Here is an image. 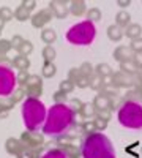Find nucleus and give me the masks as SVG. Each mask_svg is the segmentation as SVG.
Wrapping results in <instances>:
<instances>
[{"label":"nucleus","instance_id":"nucleus-1","mask_svg":"<svg viewBox=\"0 0 142 158\" xmlns=\"http://www.w3.org/2000/svg\"><path fill=\"white\" fill-rule=\"evenodd\" d=\"M74 125V112L67 104H54L47 114L43 133L47 136H65Z\"/></svg>","mask_w":142,"mask_h":158},{"label":"nucleus","instance_id":"nucleus-2","mask_svg":"<svg viewBox=\"0 0 142 158\" xmlns=\"http://www.w3.org/2000/svg\"><path fill=\"white\" fill-rule=\"evenodd\" d=\"M81 153L84 158H115L112 142L101 133L88 135L82 142Z\"/></svg>","mask_w":142,"mask_h":158},{"label":"nucleus","instance_id":"nucleus-3","mask_svg":"<svg viewBox=\"0 0 142 158\" xmlns=\"http://www.w3.org/2000/svg\"><path fill=\"white\" fill-rule=\"evenodd\" d=\"M24 125L29 131H36L46 120V108L38 98H27L22 104Z\"/></svg>","mask_w":142,"mask_h":158},{"label":"nucleus","instance_id":"nucleus-4","mask_svg":"<svg viewBox=\"0 0 142 158\" xmlns=\"http://www.w3.org/2000/svg\"><path fill=\"white\" fill-rule=\"evenodd\" d=\"M117 118L128 130H142V103L126 100L119 109Z\"/></svg>","mask_w":142,"mask_h":158},{"label":"nucleus","instance_id":"nucleus-5","mask_svg":"<svg viewBox=\"0 0 142 158\" xmlns=\"http://www.w3.org/2000/svg\"><path fill=\"white\" fill-rule=\"evenodd\" d=\"M95 35H96L95 25L88 21H84V22L73 25L68 30L67 40L71 44H76V46H88V44L93 43Z\"/></svg>","mask_w":142,"mask_h":158},{"label":"nucleus","instance_id":"nucleus-6","mask_svg":"<svg viewBox=\"0 0 142 158\" xmlns=\"http://www.w3.org/2000/svg\"><path fill=\"white\" fill-rule=\"evenodd\" d=\"M16 85H18V79L14 71L10 67L0 65V97L8 98L16 90Z\"/></svg>","mask_w":142,"mask_h":158},{"label":"nucleus","instance_id":"nucleus-7","mask_svg":"<svg viewBox=\"0 0 142 158\" xmlns=\"http://www.w3.org/2000/svg\"><path fill=\"white\" fill-rule=\"evenodd\" d=\"M52 16H54V13L51 11V8H44V10H41V11H38L36 15L32 16L33 27H36V29L44 27V25H46L51 19H52Z\"/></svg>","mask_w":142,"mask_h":158},{"label":"nucleus","instance_id":"nucleus-8","mask_svg":"<svg viewBox=\"0 0 142 158\" xmlns=\"http://www.w3.org/2000/svg\"><path fill=\"white\" fill-rule=\"evenodd\" d=\"M112 85L115 89H122V87H126L128 89V87H133L134 85V79H133V76H128V74L119 71V73H114L112 74Z\"/></svg>","mask_w":142,"mask_h":158},{"label":"nucleus","instance_id":"nucleus-9","mask_svg":"<svg viewBox=\"0 0 142 158\" xmlns=\"http://www.w3.org/2000/svg\"><path fill=\"white\" fill-rule=\"evenodd\" d=\"M25 146L21 142V141H18V139H8L6 141V152L10 153V155H14V156H24V153H25Z\"/></svg>","mask_w":142,"mask_h":158},{"label":"nucleus","instance_id":"nucleus-10","mask_svg":"<svg viewBox=\"0 0 142 158\" xmlns=\"http://www.w3.org/2000/svg\"><path fill=\"white\" fill-rule=\"evenodd\" d=\"M49 8L54 13V16L59 18V19H65L70 13V6H68L67 2H51Z\"/></svg>","mask_w":142,"mask_h":158},{"label":"nucleus","instance_id":"nucleus-11","mask_svg":"<svg viewBox=\"0 0 142 158\" xmlns=\"http://www.w3.org/2000/svg\"><path fill=\"white\" fill-rule=\"evenodd\" d=\"M21 142L25 146V149L27 147H36L38 144H43V136L35 133V131H27V133L22 135Z\"/></svg>","mask_w":142,"mask_h":158},{"label":"nucleus","instance_id":"nucleus-12","mask_svg":"<svg viewBox=\"0 0 142 158\" xmlns=\"http://www.w3.org/2000/svg\"><path fill=\"white\" fill-rule=\"evenodd\" d=\"M93 106H95V109L96 111H101V109H112V104H114V100L111 98V97H108V95H104V94H99L95 97V100H93Z\"/></svg>","mask_w":142,"mask_h":158},{"label":"nucleus","instance_id":"nucleus-13","mask_svg":"<svg viewBox=\"0 0 142 158\" xmlns=\"http://www.w3.org/2000/svg\"><path fill=\"white\" fill-rule=\"evenodd\" d=\"M133 51L130 49V46H119L117 49L114 51V59L117 60L119 63H123V62H128L133 59Z\"/></svg>","mask_w":142,"mask_h":158},{"label":"nucleus","instance_id":"nucleus-14","mask_svg":"<svg viewBox=\"0 0 142 158\" xmlns=\"http://www.w3.org/2000/svg\"><path fill=\"white\" fill-rule=\"evenodd\" d=\"M70 13L76 18H81L87 13V3L82 2V0H74V2L70 3Z\"/></svg>","mask_w":142,"mask_h":158},{"label":"nucleus","instance_id":"nucleus-15","mask_svg":"<svg viewBox=\"0 0 142 158\" xmlns=\"http://www.w3.org/2000/svg\"><path fill=\"white\" fill-rule=\"evenodd\" d=\"M123 36H125V32H123V29L119 27V25L112 24V25H109V27H108V38L111 40V41L119 43Z\"/></svg>","mask_w":142,"mask_h":158},{"label":"nucleus","instance_id":"nucleus-16","mask_svg":"<svg viewBox=\"0 0 142 158\" xmlns=\"http://www.w3.org/2000/svg\"><path fill=\"white\" fill-rule=\"evenodd\" d=\"M131 24V16H130V13L128 11H119L117 13V16H115V25H119L120 29H126L128 25Z\"/></svg>","mask_w":142,"mask_h":158},{"label":"nucleus","instance_id":"nucleus-17","mask_svg":"<svg viewBox=\"0 0 142 158\" xmlns=\"http://www.w3.org/2000/svg\"><path fill=\"white\" fill-rule=\"evenodd\" d=\"M125 35L128 36L133 41V40H137V38H142V27L140 24H130L128 27L125 29Z\"/></svg>","mask_w":142,"mask_h":158},{"label":"nucleus","instance_id":"nucleus-18","mask_svg":"<svg viewBox=\"0 0 142 158\" xmlns=\"http://www.w3.org/2000/svg\"><path fill=\"white\" fill-rule=\"evenodd\" d=\"M13 67L19 71H27V68L30 67V60L25 56H18L13 59Z\"/></svg>","mask_w":142,"mask_h":158},{"label":"nucleus","instance_id":"nucleus-19","mask_svg":"<svg viewBox=\"0 0 142 158\" xmlns=\"http://www.w3.org/2000/svg\"><path fill=\"white\" fill-rule=\"evenodd\" d=\"M60 150L67 155V158H79V155H81V152L77 150V147L73 146V144H63L60 147Z\"/></svg>","mask_w":142,"mask_h":158},{"label":"nucleus","instance_id":"nucleus-20","mask_svg":"<svg viewBox=\"0 0 142 158\" xmlns=\"http://www.w3.org/2000/svg\"><path fill=\"white\" fill-rule=\"evenodd\" d=\"M95 74H98L99 77H109V76L114 74V71L111 68V65L99 63V65H96V68H95Z\"/></svg>","mask_w":142,"mask_h":158},{"label":"nucleus","instance_id":"nucleus-21","mask_svg":"<svg viewBox=\"0 0 142 158\" xmlns=\"http://www.w3.org/2000/svg\"><path fill=\"white\" fill-rule=\"evenodd\" d=\"M79 114L87 120V118H92V117L96 115V109H95V106H93L92 103H84V106L81 108Z\"/></svg>","mask_w":142,"mask_h":158},{"label":"nucleus","instance_id":"nucleus-22","mask_svg":"<svg viewBox=\"0 0 142 158\" xmlns=\"http://www.w3.org/2000/svg\"><path fill=\"white\" fill-rule=\"evenodd\" d=\"M41 40L47 44V46H51L55 40H57V33H55V30H52V29H43V32H41Z\"/></svg>","mask_w":142,"mask_h":158},{"label":"nucleus","instance_id":"nucleus-23","mask_svg":"<svg viewBox=\"0 0 142 158\" xmlns=\"http://www.w3.org/2000/svg\"><path fill=\"white\" fill-rule=\"evenodd\" d=\"M120 71L128 74V76H134L137 73V68H136V65L133 63V60H128V62L120 63Z\"/></svg>","mask_w":142,"mask_h":158},{"label":"nucleus","instance_id":"nucleus-24","mask_svg":"<svg viewBox=\"0 0 142 158\" xmlns=\"http://www.w3.org/2000/svg\"><path fill=\"white\" fill-rule=\"evenodd\" d=\"M85 18H87L88 22H92V24L96 22V21H101V18H103L101 10H98V8H90V10H87Z\"/></svg>","mask_w":142,"mask_h":158},{"label":"nucleus","instance_id":"nucleus-25","mask_svg":"<svg viewBox=\"0 0 142 158\" xmlns=\"http://www.w3.org/2000/svg\"><path fill=\"white\" fill-rule=\"evenodd\" d=\"M25 95H29V98H38L43 92V85H25Z\"/></svg>","mask_w":142,"mask_h":158},{"label":"nucleus","instance_id":"nucleus-26","mask_svg":"<svg viewBox=\"0 0 142 158\" xmlns=\"http://www.w3.org/2000/svg\"><path fill=\"white\" fill-rule=\"evenodd\" d=\"M88 87L93 89V90H103V87H104V84H103V77H99L98 74H93L92 77L88 79Z\"/></svg>","mask_w":142,"mask_h":158},{"label":"nucleus","instance_id":"nucleus-27","mask_svg":"<svg viewBox=\"0 0 142 158\" xmlns=\"http://www.w3.org/2000/svg\"><path fill=\"white\" fill-rule=\"evenodd\" d=\"M79 71H81V74L82 76H85V77H92L93 74H95V68L92 67V63H88V62H84L81 67H79Z\"/></svg>","mask_w":142,"mask_h":158},{"label":"nucleus","instance_id":"nucleus-28","mask_svg":"<svg viewBox=\"0 0 142 158\" xmlns=\"http://www.w3.org/2000/svg\"><path fill=\"white\" fill-rule=\"evenodd\" d=\"M14 18L18 21H27L30 18V11L27 8H24V6H19L16 11H14Z\"/></svg>","mask_w":142,"mask_h":158},{"label":"nucleus","instance_id":"nucleus-29","mask_svg":"<svg viewBox=\"0 0 142 158\" xmlns=\"http://www.w3.org/2000/svg\"><path fill=\"white\" fill-rule=\"evenodd\" d=\"M13 16H14V11L10 10L8 6H2V8H0V21H3V22L11 21Z\"/></svg>","mask_w":142,"mask_h":158},{"label":"nucleus","instance_id":"nucleus-30","mask_svg":"<svg viewBox=\"0 0 142 158\" xmlns=\"http://www.w3.org/2000/svg\"><path fill=\"white\" fill-rule=\"evenodd\" d=\"M55 49L52 48V46H46L44 49H43V59L46 60V62H52L54 59H55Z\"/></svg>","mask_w":142,"mask_h":158},{"label":"nucleus","instance_id":"nucleus-31","mask_svg":"<svg viewBox=\"0 0 142 158\" xmlns=\"http://www.w3.org/2000/svg\"><path fill=\"white\" fill-rule=\"evenodd\" d=\"M55 74V65L52 62H46L43 67V76L44 77H52Z\"/></svg>","mask_w":142,"mask_h":158},{"label":"nucleus","instance_id":"nucleus-32","mask_svg":"<svg viewBox=\"0 0 142 158\" xmlns=\"http://www.w3.org/2000/svg\"><path fill=\"white\" fill-rule=\"evenodd\" d=\"M41 158H67V155L63 153L60 149H52V150H47Z\"/></svg>","mask_w":142,"mask_h":158},{"label":"nucleus","instance_id":"nucleus-33","mask_svg":"<svg viewBox=\"0 0 142 158\" xmlns=\"http://www.w3.org/2000/svg\"><path fill=\"white\" fill-rule=\"evenodd\" d=\"M59 90H60V92H63V94H71V92L74 90V84L70 81V79H67V81H62V82H60Z\"/></svg>","mask_w":142,"mask_h":158},{"label":"nucleus","instance_id":"nucleus-34","mask_svg":"<svg viewBox=\"0 0 142 158\" xmlns=\"http://www.w3.org/2000/svg\"><path fill=\"white\" fill-rule=\"evenodd\" d=\"M18 51H19V56H25V57H27V56L30 54V52L33 51V46H32V43H30V41H24Z\"/></svg>","mask_w":142,"mask_h":158},{"label":"nucleus","instance_id":"nucleus-35","mask_svg":"<svg viewBox=\"0 0 142 158\" xmlns=\"http://www.w3.org/2000/svg\"><path fill=\"white\" fill-rule=\"evenodd\" d=\"M82 133H87V135H92V133H96L95 130V123L93 120H85L82 123Z\"/></svg>","mask_w":142,"mask_h":158},{"label":"nucleus","instance_id":"nucleus-36","mask_svg":"<svg viewBox=\"0 0 142 158\" xmlns=\"http://www.w3.org/2000/svg\"><path fill=\"white\" fill-rule=\"evenodd\" d=\"M130 49L133 51V54H137V52H142V38L133 40V41H131V44H130Z\"/></svg>","mask_w":142,"mask_h":158},{"label":"nucleus","instance_id":"nucleus-37","mask_svg":"<svg viewBox=\"0 0 142 158\" xmlns=\"http://www.w3.org/2000/svg\"><path fill=\"white\" fill-rule=\"evenodd\" d=\"M29 73L27 71H19V74L16 76V79H18V84L21 85V87H25V84H27V81H29Z\"/></svg>","mask_w":142,"mask_h":158},{"label":"nucleus","instance_id":"nucleus-38","mask_svg":"<svg viewBox=\"0 0 142 158\" xmlns=\"http://www.w3.org/2000/svg\"><path fill=\"white\" fill-rule=\"evenodd\" d=\"M24 95H25V90H24V89H16V90L11 94V100H13V103L21 101V100L24 98Z\"/></svg>","mask_w":142,"mask_h":158},{"label":"nucleus","instance_id":"nucleus-39","mask_svg":"<svg viewBox=\"0 0 142 158\" xmlns=\"http://www.w3.org/2000/svg\"><path fill=\"white\" fill-rule=\"evenodd\" d=\"M93 123H95V130H96V131H104V130L108 128V122L103 120V118H98V117H95Z\"/></svg>","mask_w":142,"mask_h":158},{"label":"nucleus","instance_id":"nucleus-40","mask_svg":"<svg viewBox=\"0 0 142 158\" xmlns=\"http://www.w3.org/2000/svg\"><path fill=\"white\" fill-rule=\"evenodd\" d=\"M54 101H55V104H65V101H67V94H63V92H55L54 94Z\"/></svg>","mask_w":142,"mask_h":158},{"label":"nucleus","instance_id":"nucleus-41","mask_svg":"<svg viewBox=\"0 0 142 158\" xmlns=\"http://www.w3.org/2000/svg\"><path fill=\"white\" fill-rule=\"evenodd\" d=\"M95 117L103 118V120L109 122V120H111V111H109V109H101V111H96V115H95Z\"/></svg>","mask_w":142,"mask_h":158},{"label":"nucleus","instance_id":"nucleus-42","mask_svg":"<svg viewBox=\"0 0 142 158\" xmlns=\"http://www.w3.org/2000/svg\"><path fill=\"white\" fill-rule=\"evenodd\" d=\"M82 106H84V103H81L79 100H71V101H70V106H68V108H70V109H71L73 112H74V111H76V112H79Z\"/></svg>","mask_w":142,"mask_h":158},{"label":"nucleus","instance_id":"nucleus-43","mask_svg":"<svg viewBox=\"0 0 142 158\" xmlns=\"http://www.w3.org/2000/svg\"><path fill=\"white\" fill-rule=\"evenodd\" d=\"M25 85H41V77L36 76V74H30L29 76V81Z\"/></svg>","mask_w":142,"mask_h":158},{"label":"nucleus","instance_id":"nucleus-44","mask_svg":"<svg viewBox=\"0 0 142 158\" xmlns=\"http://www.w3.org/2000/svg\"><path fill=\"white\" fill-rule=\"evenodd\" d=\"M131 60H133V63L136 65L137 70H142V52H137V54H134Z\"/></svg>","mask_w":142,"mask_h":158},{"label":"nucleus","instance_id":"nucleus-45","mask_svg":"<svg viewBox=\"0 0 142 158\" xmlns=\"http://www.w3.org/2000/svg\"><path fill=\"white\" fill-rule=\"evenodd\" d=\"M25 41V40H22L21 36H13V40H11V48H14V49H19L21 48V44Z\"/></svg>","mask_w":142,"mask_h":158},{"label":"nucleus","instance_id":"nucleus-46","mask_svg":"<svg viewBox=\"0 0 142 158\" xmlns=\"http://www.w3.org/2000/svg\"><path fill=\"white\" fill-rule=\"evenodd\" d=\"M13 100L11 98H6V100H0V108H3V109H6V111H10L11 108H13Z\"/></svg>","mask_w":142,"mask_h":158},{"label":"nucleus","instance_id":"nucleus-47","mask_svg":"<svg viewBox=\"0 0 142 158\" xmlns=\"http://www.w3.org/2000/svg\"><path fill=\"white\" fill-rule=\"evenodd\" d=\"M21 6L27 8V10L30 11V10H33V8L36 6V2H35V0H24V2L21 3Z\"/></svg>","mask_w":142,"mask_h":158},{"label":"nucleus","instance_id":"nucleus-48","mask_svg":"<svg viewBox=\"0 0 142 158\" xmlns=\"http://www.w3.org/2000/svg\"><path fill=\"white\" fill-rule=\"evenodd\" d=\"M122 8H126V6H130L131 5V2H130V0H119V2H117Z\"/></svg>","mask_w":142,"mask_h":158},{"label":"nucleus","instance_id":"nucleus-49","mask_svg":"<svg viewBox=\"0 0 142 158\" xmlns=\"http://www.w3.org/2000/svg\"><path fill=\"white\" fill-rule=\"evenodd\" d=\"M8 112H10V111H6V109H3V108H0V118L8 117Z\"/></svg>","mask_w":142,"mask_h":158},{"label":"nucleus","instance_id":"nucleus-50","mask_svg":"<svg viewBox=\"0 0 142 158\" xmlns=\"http://www.w3.org/2000/svg\"><path fill=\"white\" fill-rule=\"evenodd\" d=\"M3 24H5L3 21H0V33H2V30H3Z\"/></svg>","mask_w":142,"mask_h":158},{"label":"nucleus","instance_id":"nucleus-51","mask_svg":"<svg viewBox=\"0 0 142 158\" xmlns=\"http://www.w3.org/2000/svg\"><path fill=\"white\" fill-rule=\"evenodd\" d=\"M29 158H38V156H36V153H30V155H29Z\"/></svg>","mask_w":142,"mask_h":158},{"label":"nucleus","instance_id":"nucleus-52","mask_svg":"<svg viewBox=\"0 0 142 158\" xmlns=\"http://www.w3.org/2000/svg\"><path fill=\"white\" fill-rule=\"evenodd\" d=\"M0 57H3V56H2V54H0Z\"/></svg>","mask_w":142,"mask_h":158}]
</instances>
